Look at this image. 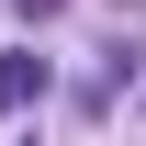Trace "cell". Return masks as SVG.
<instances>
[{
  "label": "cell",
  "mask_w": 146,
  "mask_h": 146,
  "mask_svg": "<svg viewBox=\"0 0 146 146\" xmlns=\"http://www.w3.org/2000/svg\"><path fill=\"white\" fill-rule=\"evenodd\" d=\"M45 90V56H11V68H0V112H11V101H34Z\"/></svg>",
  "instance_id": "obj_1"
}]
</instances>
